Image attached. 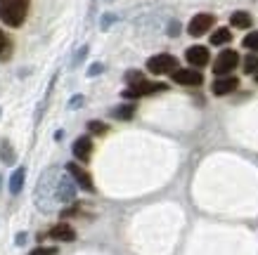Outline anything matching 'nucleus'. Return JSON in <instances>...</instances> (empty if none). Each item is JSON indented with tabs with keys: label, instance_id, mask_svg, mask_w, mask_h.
I'll list each match as a JSON object with an SVG mask.
<instances>
[{
	"label": "nucleus",
	"instance_id": "1",
	"mask_svg": "<svg viewBox=\"0 0 258 255\" xmlns=\"http://www.w3.org/2000/svg\"><path fill=\"white\" fill-rule=\"evenodd\" d=\"M31 0H0V19L12 29H19L26 22V12H29Z\"/></svg>",
	"mask_w": 258,
	"mask_h": 255
},
{
	"label": "nucleus",
	"instance_id": "2",
	"mask_svg": "<svg viewBox=\"0 0 258 255\" xmlns=\"http://www.w3.org/2000/svg\"><path fill=\"white\" fill-rule=\"evenodd\" d=\"M178 69V59L173 54H154L147 59V71H152L154 76H164V73H173Z\"/></svg>",
	"mask_w": 258,
	"mask_h": 255
},
{
	"label": "nucleus",
	"instance_id": "3",
	"mask_svg": "<svg viewBox=\"0 0 258 255\" xmlns=\"http://www.w3.org/2000/svg\"><path fill=\"white\" fill-rule=\"evenodd\" d=\"M164 90H168L166 83H147V80H142L138 85H128L123 90V97L125 100H138V97H147V95L164 93Z\"/></svg>",
	"mask_w": 258,
	"mask_h": 255
},
{
	"label": "nucleus",
	"instance_id": "4",
	"mask_svg": "<svg viewBox=\"0 0 258 255\" xmlns=\"http://www.w3.org/2000/svg\"><path fill=\"white\" fill-rule=\"evenodd\" d=\"M237 64H239V54L235 50H223L213 62V73L216 76H227L230 71H235Z\"/></svg>",
	"mask_w": 258,
	"mask_h": 255
},
{
	"label": "nucleus",
	"instance_id": "5",
	"mask_svg": "<svg viewBox=\"0 0 258 255\" xmlns=\"http://www.w3.org/2000/svg\"><path fill=\"white\" fill-rule=\"evenodd\" d=\"M67 173H69L71 180H74V182H76L83 192H88V194L95 192L93 178H90V173H88L83 165H79V163H67Z\"/></svg>",
	"mask_w": 258,
	"mask_h": 255
},
{
	"label": "nucleus",
	"instance_id": "6",
	"mask_svg": "<svg viewBox=\"0 0 258 255\" xmlns=\"http://www.w3.org/2000/svg\"><path fill=\"white\" fill-rule=\"evenodd\" d=\"M213 24H216V17L209 15V12L195 15V17H192V22L187 24V33H189V36H195V38H199V36H204V33L211 31Z\"/></svg>",
	"mask_w": 258,
	"mask_h": 255
},
{
	"label": "nucleus",
	"instance_id": "7",
	"mask_svg": "<svg viewBox=\"0 0 258 255\" xmlns=\"http://www.w3.org/2000/svg\"><path fill=\"white\" fill-rule=\"evenodd\" d=\"M171 76L180 85H202L204 83L202 71H195V69H175Z\"/></svg>",
	"mask_w": 258,
	"mask_h": 255
},
{
	"label": "nucleus",
	"instance_id": "8",
	"mask_svg": "<svg viewBox=\"0 0 258 255\" xmlns=\"http://www.w3.org/2000/svg\"><path fill=\"white\" fill-rule=\"evenodd\" d=\"M237 88H239V80H237L235 76H220L218 80H213L211 93L216 95V97H223V95L235 93Z\"/></svg>",
	"mask_w": 258,
	"mask_h": 255
},
{
	"label": "nucleus",
	"instance_id": "9",
	"mask_svg": "<svg viewBox=\"0 0 258 255\" xmlns=\"http://www.w3.org/2000/svg\"><path fill=\"white\" fill-rule=\"evenodd\" d=\"M47 236H50V239H55V241L71 243V241H76V229H74L69 222H59V224H55V227L47 232Z\"/></svg>",
	"mask_w": 258,
	"mask_h": 255
},
{
	"label": "nucleus",
	"instance_id": "10",
	"mask_svg": "<svg viewBox=\"0 0 258 255\" xmlns=\"http://www.w3.org/2000/svg\"><path fill=\"white\" fill-rule=\"evenodd\" d=\"M185 57H187V62L192 64V66H197V69H202V66H206V64H209V50H206L204 45L187 47Z\"/></svg>",
	"mask_w": 258,
	"mask_h": 255
},
{
	"label": "nucleus",
	"instance_id": "11",
	"mask_svg": "<svg viewBox=\"0 0 258 255\" xmlns=\"http://www.w3.org/2000/svg\"><path fill=\"white\" fill-rule=\"evenodd\" d=\"M74 156L79 158V161H90V156H93V139L90 137H79L74 142Z\"/></svg>",
	"mask_w": 258,
	"mask_h": 255
},
{
	"label": "nucleus",
	"instance_id": "12",
	"mask_svg": "<svg viewBox=\"0 0 258 255\" xmlns=\"http://www.w3.org/2000/svg\"><path fill=\"white\" fill-rule=\"evenodd\" d=\"M24 180H26V170L24 168H17L10 178V194H19L24 187Z\"/></svg>",
	"mask_w": 258,
	"mask_h": 255
},
{
	"label": "nucleus",
	"instance_id": "13",
	"mask_svg": "<svg viewBox=\"0 0 258 255\" xmlns=\"http://www.w3.org/2000/svg\"><path fill=\"white\" fill-rule=\"evenodd\" d=\"M57 199L59 201H71L74 199V185H71L69 180H59V187H57Z\"/></svg>",
	"mask_w": 258,
	"mask_h": 255
},
{
	"label": "nucleus",
	"instance_id": "14",
	"mask_svg": "<svg viewBox=\"0 0 258 255\" xmlns=\"http://www.w3.org/2000/svg\"><path fill=\"white\" fill-rule=\"evenodd\" d=\"M230 24H232L235 29H249L251 26V15L239 10V12H235V15L230 17Z\"/></svg>",
	"mask_w": 258,
	"mask_h": 255
},
{
	"label": "nucleus",
	"instance_id": "15",
	"mask_svg": "<svg viewBox=\"0 0 258 255\" xmlns=\"http://www.w3.org/2000/svg\"><path fill=\"white\" fill-rule=\"evenodd\" d=\"M133 114H135V104H121V107H116L111 111V116L118 118V121H131Z\"/></svg>",
	"mask_w": 258,
	"mask_h": 255
},
{
	"label": "nucleus",
	"instance_id": "16",
	"mask_svg": "<svg viewBox=\"0 0 258 255\" xmlns=\"http://www.w3.org/2000/svg\"><path fill=\"white\" fill-rule=\"evenodd\" d=\"M232 40V33H230V29H216V33H211V45H225V43H230Z\"/></svg>",
	"mask_w": 258,
	"mask_h": 255
},
{
	"label": "nucleus",
	"instance_id": "17",
	"mask_svg": "<svg viewBox=\"0 0 258 255\" xmlns=\"http://www.w3.org/2000/svg\"><path fill=\"white\" fill-rule=\"evenodd\" d=\"M0 158H3L5 165H12V163H15V151H12V144H10L8 139L3 142V154H0Z\"/></svg>",
	"mask_w": 258,
	"mask_h": 255
},
{
	"label": "nucleus",
	"instance_id": "18",
	"mask_svg": "<svg viewBox=\"0 0 258 255\" xmlns=\"http://www.w3.org/2000/svg\"><path fill=\"white\" fill-rule=\"evenodd\" d=\"M244 71L246 73H256L258 71V52H251L246 59H244Z\"/></svg>",
	"mask_w": 258,
	"mask_h": 255
},
{
	"label": "nucleus",
	"instance_id": "19",
	"mask_svg": "<svg viewBox=\"0 0 258 255\" xmlns=\"http://www.w3.org/2000/svg\"><path fill=\"white\" fill-rule=\"evenodd\" d=\"M10 50H12V45H10L8 36L3 33V29H0V59H8V57H10Z\"/></svg>",
	"mask_w": 258,
	"mask_h": 255
},
{
	"label": "nucleus",
	"instance_id": "20",
	"mask_svg": "<svg viewBox=\"0 0 258 255\" xmlns=\"http://www.w3.org/2000/svg\"><path fill=\"white\" fill-rule=\"evenodd\" d=\"M242 45H244V47H249L251 52H258V31L249 33V36H244Z\"/></svg>",
	"mask_w": 258,
	"mask_h": 255
},
{
	"label": "nucleus",
	"instance_id": "21",
	"mask_svg": "<svg viewBox=\"0 0 258 255\" xmlns=\"http://www.w3.org/2000/svg\"><path fill=\"white\" fill-rule=\"evenodd\" d=\"M145 80V76H142L140 71H128L125 73V83L128 85H138V83H142Z\"/></svg>",
	"mask_w": 258,
	"mask_h": 255
},
{
	"label": "nucleus",
	"instance_id": "22",
	"mask_svg": "<svg viewBox=\"0 0 258 255\" xmlns=\"http://www.w3.org/2000/svg\"><path fill=\"white\" fill-rule=\"evenodd\" d=\"M88 130L93 132V135H104V132H107V125L100 123V121H90V123H88Z\"/></svg>",
	"mask_w": 258,
	"mask_h": 255
},
{
	"label": "nucleus",
	"instance_id": "23",
	"mask_svg": "<svg viewBox=\"0 0 258 255\" xmlns=\"http://www.w3.org/2000/svg\"><path fill=\"white\" fill-rule=\"evenodd\" d=\"M29 255H57V248H47V246H40V248H33Z\"/></svg>",
	"mask_w": 258,
	"mask_h": 255
},
{
	"label": "nucleus",
	"instance_id": "24",
	"mask_svg": "<svg viewBox=\"0 0 258 255\" xmlns=\"http://www.w3.org/2000/svg\"><path fill=\"white\" fill-rule=\"evenodd\" d=\"M88 73H90V76H97V73H102V64H93Z\"/></svg>",
	"mask_w": 258,
	"mask_h": 255
},
{
	"label": "nucleus",
	"instance_id": "25",
	"mask_svg": "<svg viewBox=\"0 0 258 255\" xmlns=\"http://www.w3.org/2000/svg\"><path fill=\"white\" fill-rule=\"evenodd\" d=\"M168 31H171V36H178V31H180V24H175V22H173V24H171V29H168Z\"/></svg>",
	"mask_w": 258,
	"mask_h": 255
},
{
	"label": "nucleus",
	"instance_id": "26",
	"mask_svg": "<svg viewBox=\"0 0 258 255\" xmlns=\"http://www.w3.org/2000/svg\"><path fill=\"white\" fill-rule=\"evenodd\" d=\"M256 83H258V76H256Z\"/></svg>",
	"mask_w": 258,
	"mask_h": 255
}]
</instances>
